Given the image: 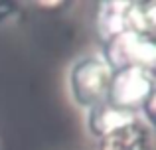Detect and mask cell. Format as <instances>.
Wrapping results in <instances>:
<instances>
[{"instance_id":"cell-1","label":"cell","mask_w":156,"mask_h":150,"mask_svg":"<svg viewBox=\"0 0 156 150\" xmlns=\"http://www.w3.org/2000/svg\"><path fill=\"white\" fill-rule=\"evenodd\" d=\"M113 73V67L107 63L103 54H87L77 58L67 73V87L73 103L85 111L107 103Z\"/></svg>"},{"instance_id":"cell-2","label":"cell","mask_w":156,"mask_h":150,"mask_svg":"<svg viewBox=\"0 0 156 150\" xmlns=\"http://www.w3.org/2000/svg\"><path fill=\"white\" fill-rule=\"evenodd\" d=\"M154 101V75L152 69L126 67L113 73L107 93V103L121 111L140 117L142 109H152Z\"/></svg>"},{"instance_id":"cell-3","label":"cell","mask_w":156,"mask_h":150,"mask_svg":"<svg viewBox=\"0 0 156 150\" xmlns=\"http://www.w3.org/2000/svg\"><path fill=\"white\" fill-rule=\"evenodd\" d=\"M105 59L113 71L126 69V67H142L152 69L156 63L154 40L148 36H140L136 32H122L107 42Z\"/></svg>"},{"instance_id":"cell-4","label":"cell","mask_w":156,"mask_h":150,"mask_svg":"<svg viewBox=\"0 0 156 150\" xmlns=\"http://www.w3.org/2000/svg\"><path fill=\"white\" fill-rule=\"evenodd\" d=\"M97 150H152V127L136 119L97 140Z\"/></svg>"},{"instance_id":"cell-5","label":"cell","mask_w":156,"mask_h":150,"mask_svg":"<svg viewBox=\"0 0 156 150\" xmlns=\"http://www.w3.org/2000/svg\"><path fill=\"white\" fill-rule=\"evenodd\" d=\"M136 119H142V117L121 111V109L113 107L109 103H103L99 107L87 111V128H89V134L95 136V140H99L101 136L109 134V132L117 131V128L125 127V124L133 123Z\"/></svg>"},{"instance_id":"cell-6","label":"cell","mask_w":156,"mask_h":150,"mask_svg":"<svg viewBox=\"0 0 156 150\" xmlns=\"http://www.w3.org/2000/svg\"><path fill=\"white\" fill-rule=\"evenodd\" d=\"M126 6H129V2H103L101 4L97 26H99V34L105 42L126 32V22H125Z\"/></svg>"},{"instance_id":"cell-7","label":"cell","mask_w":156,"mask_h":150,"mask_svg":"<svg viewBox=\"0 0 156 150\" xmlns=\"http://www.w3.org/2000/svg\"><path fill=\"white\" fill-rule=\"evenodd\" d=\"M42 8H53V6H63V2H36Z\"/></svg>"}]
</instances>
